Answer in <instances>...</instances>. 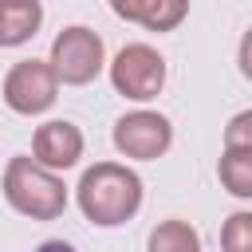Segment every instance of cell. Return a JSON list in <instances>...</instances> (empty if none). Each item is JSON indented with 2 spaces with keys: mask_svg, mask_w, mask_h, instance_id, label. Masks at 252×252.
Instances as JSON below:
<instances>
[{
  "mask_svg": "<svg viewBox=\"0 0 252 252\" xmlns=\"http://www.w3.org/2000/svg\"><path fill=\"white\" fill-rule=\"evenodd\" d=\"M79 213L98 228H118L142 209V177L122 161H94L75 185Z\"/></svg>",
  "mask_w": 252,
  "mask_h": 252,
  "instance_id": "cell-1",
  "label": "cell"
},
{
  "mask_svg": "<svg viewBox=\"0 0 252 252\" xmlns=\"http://www.w3.org/2000/svg\"><path fill=\"white\" fill-rule=\"evenodd\" d=\"M0 189H4V201L20 217H32V220H55L67 209V185H63V177L51 173V169H43L39 161H32L24 154L8 158Z\"/></svg>",
  "mask_w": 252,
  "mask_h": 252,
  "instance_id": "cell-2",
  "label": "cell"
},
{
  "mask_svg": "<svg viewBox=\"0 0 252 252\" xmlns=\"http://www.w3.org/2000/svg\"><path fill=\"white\" fill-rule=\"evenodd\" d=\"M55 79L63 87H87L102 75L106 67V43L94 28L87 24H71L51 39V55H47Z\"/></svg>",
  "mask_w": 252,
  "mask_h": 252,
  "instance_id": "cell-3",
  "label": "cell"
},
{
  "mask_svg": "<svg viewBox=\"0 0 252 252\" xmlns=\"http://www.w3.org/2000/svg\"><path fill=\"white\" fill-rule=\"evenodd\" d=\"M110 87L130 102H150L165 87V55L150 43H126L110 63Z\"/></svg>",
  "mask_w": 252,
  "mask_h": 252,
  "instance_id": "cell-4",
  "label": "cell"
},
{
  "mask_svg": "<svg viewBox=\"0 0 252 252\" xmlns=\"http://www.w3.org/2000/svg\"><path fill=\"white\" fill-rule=\"evenodd\" d=\"M0 98L12 114H24V118H35L43 110L55 106L59 98V79L51 71L47 59H20L8 67L4 75V87H0Z\"/></svg>",
  "mask_w": 252,
  "mask_h": 252,
  "instance_id": "cell-5",
  "label": "cell"
},
{
  "mask_svg": "<svg viewBox=\"0 0 252 252\" xmlns=\"http://www.w3.org/2000/svg\"><path fill=\"white\" fill-rule=\"evenodd\" d=\"M114 150L130 161H158L173 146V122L158 110H130L110 130Z\"/></svg>",
  "mask_w": 252,
  "mask_h": 252,
  "instance_id": "cell-6",
  "label": "cell"
},
{
  "mask_svg": "<svg viewBox=\"0 0 252 252\" xmlns=\"http://www.w3.org/2000/svg\"><path fill=\"white\" fill-rule=\"evenodd\" d=\"M83 146H87V142H83V130H79L75 122L51 118V122L35 126V134H32V161H39V165L51 169V173H63V169L79 165Z\"/></svg>",
  "mask_w": 252,
  "mask_h": 252,
  "instance_id": "cell-7",
  "label": "cell"
},
{
  "mask_svg": "<svg viewBox=\"0 0 252 252\" xmlns=\"http://www.w3.org/2000/svg\"><path fill=\"white\" fill-rule=\"evenodd\" d=\"M110 12L146 32H173L189 16V0H110Z\"/></svg>",
  "mask_w": 252,
  "mask_h": 252,
  "instance_id": "cell-8",
  "label": "cell"
},
{
  "mask_svg": "<svg viewBox=\"0 0 252 252\" xmlns=\"http://www.w3.org/2000/svg\"><path fill=\"white\" fill-rule=\"evenodd\" d=\"M43 24V4L39 0H0V47H20L28 43Z\"/></svg>",
  "mask_w": 252,
  "mask_h": 252,
  "instance_id": "cell-9",
  "label": "cell"
},
{
  "mask_svg": "<svg viewBox=\"0 0 252 252\" xmlns=\"http://www.w3.org/2000/svg\"><path fill=\"white\" fill-rule=\"evenodd\" d=\"M217 177L232 197L252 201V154L248 150H224L217 161Z\"/></svg>",
  "mask_w": 252,
  "mask_h": 252,
  "instance_id": "cell-10",
  "label": "cell"
},
{
  "mask_svg": "<svg viewBox=\"0 0 252 252\" xmlns=\"http://www.w3.org/2000/svg\"><path fill=\"white\" fill-rule=\"evenodd\" d=\"M150 252H201V232L189 220L169 217L150 232Z\"/></svg>",
  "mask_w": 252,
  "mask_h": 252,
  "instance_id": "cell-11",
  "label": "cell"
},
{
  "mask_svg": "<svg viewBox=\"0 0 252 252\" xmlns=\"http://www.w3.org/2000/svg\"><path fill=\"white\" fill-rule=\"evenodd\" d=\"M220 248L224 252H252V209H240L224 217L220 224Z\"/></svg>",
  "mask_w": 252,
  "mask_h": 252,
  "instance_id": "cell-12",
  "label": "cell"
},
{
  "mask_svg": "<svg viewBox=\"0 0 252 252\" xmlns=\"http://www.w3.org/2000/svg\"><path fill=\"white\" fill-rule=\"evenodd\" d=\"M224 150H248L252 154V106L228 118V126H224Z\"/></svg>",
  "mask_w": 252,
  "mask_h": 252,
  "instance_id": "cell-13",
  "label": "cell"
},
{
  "mask_svg": "<svg viewBox=\"0 0 252 252\" xmlns=\"http://www.w3.org/2000/svg\"><path fill=\"white\" fill-rule=\"evenodd\" d=\"M236 63H240V75L252 83V28L240 35V47H236Z\"/></svg>",
  "mask_w": 252,
  "mask_h": 252,
  "instance_id": "cell-14",
  "label": "cell"
},
{
  "mask_svg": "<svg viewBox=\"0 0 252 252\" xmlns=\"http://www.w3.org/2000/svg\"><path fill=\"white\" fill-rule=\"evenodd\" d=\"M35 252H75V248H71L67 240H43V244H39Z\"/></svg>",
  "mask_w": 252,
  "mask_h": 252,
  "instance_id": "cell-15",
  "label": "cell"
}]
</instances>
